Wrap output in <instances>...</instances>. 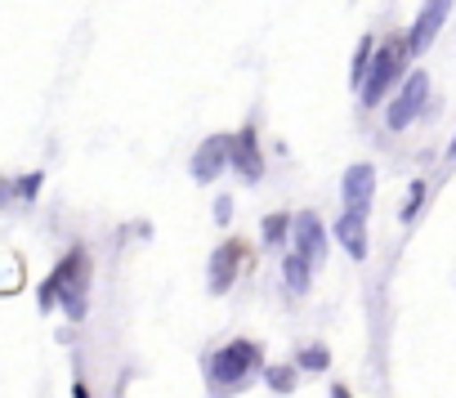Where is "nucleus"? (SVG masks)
Returning <instances> with one entry per match:
<instances>
[{
    "label": "nucleus",
    "instance_id": "f3484780",
    "mask_svg": "<svg viewBox=\"0 0 456 398\" xmlns=\"http://www.w3.org/2000/svg\"><path fill=\"white\" fill-rule=\"evenodd\" d=\"M331 398H354V394H349V385H331Z\"/></svg>",
    "mask_w": 456,
    "mask_h": 398
},
{
    "label": "nucleus",
    "instance_id": "dca6fc26",
    "mask_svg": "<svg viewBox=\"0 0 456 398\" xmlns=\"http://www.w3.org/2000/svg\"><path fill=\"white\" fill-rule=\"evenodd\" d=\"M420 192H425V183H411V197H407V207H403V220H411V215H416V207H420Z\"/></svg>",
    "mask_w": 456,
    "mask_h": 398
},
{
    "label": "nucleus",
    "instance_id": "f8f14e48",
    "mask_svg": "<svg viewBox=\"0 0 456 398\" xmlns=\"http://www.w3.org/2000/svg\"><path fill=\"white\" fill-rule=\"evenodd\" d=\"M309 269H314V260H309V256H300V251H291V256H287L282 278H287V287H291L296 296H305V291H309Z\"/></svg>",
    "mask_w": 456,
    "mask_h": 398
},
{
    "label": "nucleus",
    "instance_id": "0eeeda50",
    "mask_svg": "<svg viewBox=\"0 0 456 398\" xmlns=\"http://www.w3.org/2000/svg\"><path fill=\"white\" fill-rule=\"evenodd\" d=\"M371 197H376V170L371 166H349V175H345V207L371 211Z\"/></svg>",
    "mask_w": 456,
    "mask_h": 398
},
{
    "label": "nucleus",
    "instance_id": "4468645a",
    "mask_svg": "<svg viewBox=\"0 0 456 398\" xmlns=\"http://www.w3.org/2000/svg\"><path fill=\"white\" fill-rule=\"evenodd\" d=\"M265 376H269V385H273L278 394H287V389H296V367H269Z\"/></svg>",
    "mask_w": 456,
    "mask_h": 398
},
{
    "label": "nucleus",
    "instance_id": "7ed1b4c3",
    "mask_svg": "<svg viewBox=\"0 0 456 398\" xmlns=\"http://www.w3.org/2000/svg\"><path fill=\"white\" fill-rule=\"evenodd\" d=\"M425 94H429V77H425V72H411V77L403 81V90L394 94V103H389V112H385V126H389V130H407V126L420 117Z\"/></svg>",
    "mask_w": 456,
    "mask_h": 398
},
{
    "label": "nucleus",
    "instance_id": "1a4fd4ad",
    "mask_svg": "<svg viewBox=\"0 0 456 398\" xmlns=\"http://www.w3.org/2000/svg\"><path fill=\"white\" fill-rule=\"evenodd\" d=\"M233 170H238L242 179H260V170H265L260 148H256V130H251V126L233 134Z\"/></svg>",
    "mask_w": 456,
    "mask_h": 398
},
{
    "label": "nucleus",
    "instance_id": "2eb2a0df",
    "mask_svg": "<svg viewBox=\"0 0 456 398\" xmlns=\"http://www.w3.org/2000/svg\"><path fill=\"white\" fill-rule=\"evenodd\" d=\"M300 367H309V371H322V367H327V349H309V353H300Z\"/></svg>",
    "mask_w": 456,
    "mask_h": 398
},
{
    "label": "nucleus",
    "instance_id": "a211bd4d",
    "mask_svg": "<svg viewBox=\"0 0 456 398\" xmlns=\"http://www.w3.org/2000/svg\"><path fill=\"white\" fill-rule=\"evenodd\" d=\"M447 157H456V139H452V148H447Z\"/></svg>",
    "mask_w": 456,
    "mask_h": 398
},
{
    "label": "nucleus",
    "instance_id": "9b49d317",
    "mask_svg": "<svg viewBox=\"0 0 456 398\" xmlns=\"http://www.w3.org/2000/svg\"><path fill=\"white\" fill-rule=\"evenodd\" d=\"M376 37H362L358 41V50H354V68H349V85L354 90H362V81H367V72H371V63H376Z\"/></svg>",
    "mask_w": 456,
    "mask_h": 398
},
{
    "label": "nucleus",
    "instance_id": "ddd939ff",
    "mask_svg": "<svg viewBox=\"0 0 456 398\" xmlns=\"http://www.w3.org/2000/svg\"><path fill=\"white\" fill-rule=\"evenodd\" d=\"M291 215L287 211H273V215H265V242H282L287 233H291Z\"/></svg>",
    "mask_w": 456,
    "mask_h": 398
},
{
    "label": "nucleus",
    "instance_id": "39448f33",
    "mask_svg": "<svg viewBox=\"0 0 456 398\" xmlns=\"http://www.w3.org/2000/svg\"><path fill=\"white\" fill-rule=\"evenodd\" d=\"M247 256H251V247L238 242V238L224 242V247L215 251V260H210V291H215V296H224L228 287L238 282V269L247 264Z\"/></svg>",
    "mask_w": 456,
    "mask_h": 398
},
{
    "label": "nucleus",
    "instance_id": "6e6552de",
    "mask_svg": "<svg viewBox=\"0 0 456 398\" xmlns=\"http://www.w3.org/2000/svg\"><path fill=\"white\" fill-rule=\"evenodd\" d=\"M336 238L345 242V251L354 256V260H367V211H345L340 215V224H336Z\"/></svg>",
    "mask_w": 456,
    "mask_h": 398
},
{
    "label": "nucleus",
    "instance_id": "20e7f679",
    "mask_svg": "<svg viewBox=\"0 0 456 398\" xmlns=\"http://www.w3.org/2000/svg\"><path fill=\"white\" fill-rule=\"evenodd\" d=\"M447 14H452V0H425L420 14H416V23H411V32H407L411 54H425V50L438 41V32H443Z\"/></svg>",
    "mask_w": 456,
    "mask_h": 398
},
{
    "label": "nucleus",
    "instance_id": "9d476101",
    "mask_svg": "<svg viewBox=\"0 0 456 398\" xmlns=\"http://www.w3.org/2000/svg\"><path fill=\"white\" fill-rule=\"evenodd\" d=\"M322 238H327V233H322L318 215H309V211H305V215L296 220V251H300V256H309V260H318V256H322V247H327Z\"/></svg>",
    "mask_w": 456,
    "mask_h": 398
},
{
    "label": "nucleus",
    "instance_id": "f03ea898",
    "mask_svg": "<svg viewBox=\"0 0 456 398\" xmlns=\"http://www.w3.org/2000/svg\"><path fill=\"white\" fill-rule=\"evenodd\" d=\"M260 362H265L260 345H251V340H233L228 349H219V353H215V362H210V380H219V385H233V380L251 376Z\"/></svg>",
    "mask_w": 456,
    "mask_h": 398
},
{
    "label": "nucleus",
    "instance_id": "f257e3e1",
    "mask_svg": "<svg viewBox=\"0 0 456 398\" xmlns=\"http://www.w3.org/2000/svg\"><path fill=\"white\" fill-rule=\"evenodd\" d=\"M407 59H411L407 37H389V41H380L376 63H371V72H367V81H362V90H358L362 108H380V103H385V94L394 90V81L407 72Z\"/></svg>",
    "mask_w": 456,
    "mask_h": 398
},
{
    "label": "nucleus",
    "instance_id": "423d86ee",
    "mask_svg": "<svg viewBox=\"0 0 456 398\" xmlns=\"http://www.w3.org/2000/svg\"><path fill=\"white\" fill-rule=\"evenodd\" d=\"M224 166H233V134H215V139H206V143L197 148V157H192V175H197L201 183H210Z\"/></svg>",
    "mask_w": 456,
    "mask_h": 398
}]
</instances>
